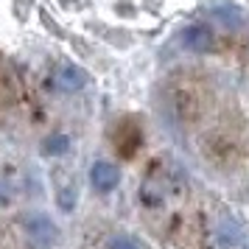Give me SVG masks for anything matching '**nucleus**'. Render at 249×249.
Listing matches in <instances>:
<instances>
[{"mask_svg":"<svg viewBox=\"0 0 249 249\" xmlns=\"http://www.w3.org/2000/svg\"><path fill=\"white\" fill-rule=\"evenodd\" d=\"M213 17H215V20H221L224 25H241V23H244V12L235 9V6H215Z\"/></svg>","mask_w":249,"mask_h":249,"instance_id":"obj_5","label":"nucleus"},{"mask_svg":"<svg viewBox=\"0 0 249 249\" xmlns=\"http://www.w3.org/2000/svg\"><path fill=\"white\" fill-rule=\"evenodd\" d=\"M90 182H92V188L95 191H101V193H109L118 188V182H121V171L115 168L112 162H95L90 168Z\"/></svg>","mask_w":249,"mask_h":249,"instance_id":"obj_3","label":"nucleus"},{"mask_svg":"<svg viewBox=\"0 0 249 249\" xmlns=\"http://www.w3.org/2000/svg\"><path fill=\"white\" fill-rule=\"evenodd\" d=\"M179 39H182V45L188 48V51H193V53H204V51L213 48V31H210L207 25H202V23L188 25V28L179 34Z\"/></svg>","mask_w":249,"mask_h":249,"instance_id":"obj_2","label":"nucleus"},{"mask_svg":"<svg viewBox=\"0 0 249 249\" xmlns=\"http://www.w3.org/2000/svg\"><path fill=\"white\" fill-rule=\"evenodd\" d=\"M107 249H143V244H140L137 238H132V235H118V238L109 241Z\"/></svg>","mask_w":249,"mask_h":249,"instance_id":"obj_7","label":"nucleus"},{"mask_svg":"<svg viewBox=\"0 0 249 249\" xmlns=\"http://www.w3.org/2000/svg\"><path fill=\"white\" fill-rule=\"evenodd\" d=\"M87 84V76H84V70L76 68V65H65V68L59 70V87L65 92H76L81 90Z\"/></svg>","mask_w":249,"mask_h":249,"instance_id":"obj_4","label":"nucleus"},{"mask_svg":"<svg viewBox=\"0 0 249 249\" xmlns=\"http://www.w3.org/2000/svg\"><path fill=\"white\" fill-rule=\"evenodd\" d=\"M68 148H70V140L65 135H53V137H48L45 143H42V151L51 154V157H53V154H65Z\"/></svg>","mask_w":249,"mask_h":249,"instance_id":"obj_6","label":"nucleus"},{"mask_svg":"<svg viewBox=\"0 0 249 249\" xmlns=\"http://www.w3.org/2000/svg\"><path fill=\"white\" fill-rule=\"evenodd\" d=\"M25 224V232H28V238L34 241V244H39V247H51V244H56L59 241V230L56 224L48 218L45 213H31L23 218Z\"/></svg>","mask_w":249,"mask_h":249,"instance_id":"obj_1","label":"nucleus"}]
</instances>
